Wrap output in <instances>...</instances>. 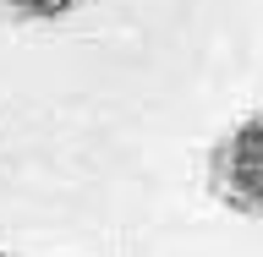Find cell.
Masks as SVG:
<instances>
[{
	"label": "cell",
	"mask_w": 263,
	"mask_h": 257,
	"mask_svg": "<svg viewBox=\"0 0 263 257\" xmlns=\"http://www.w3.org/2000/svg\"><path fill=\"white\" fill-rule=\"evenodd\" d=\"M209 192L241 219H263V115H247L209 148Z\"/></svg>",
	"instance_id": "cell-1"
},
{
	"label": "cell",
	"mask_w": 263,
	"mask_h": 257,
	"mask_svg": "<svg viewBox=\"0 0 263 257\" xmlns=\"http://www.w3.org/2000/svg\"><path fill=\"white\" fill-rule=\"evenodd\" d=\"M77 0H0V11L16 16V22H49V16H66Z\"/></svg>",
	"instance_id": "cell-2"
},
{
	"label": "cell",
	"mask_w": 263,
	"mask_h": 257,
	"mask_svg": "<svg viewBox=\"0 0 263 257\" xmlns=\"http://www.w3.org/2000/svg\"><path fill=\"white\" fill-rule=\"evenodd\" d=\"M0 257H11V252H0Z\"/></svg>",
	"instance_id": "cell-3"
}]
</instances>
